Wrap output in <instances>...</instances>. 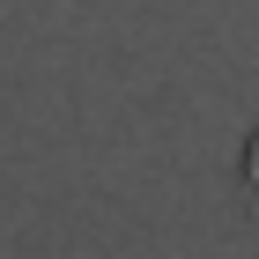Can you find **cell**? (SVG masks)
<instances>
[{
  "label": "cell",
  "mask_w": 259,
  "mask_h": 259,
  "mask_svg": "<svg viewBox=\"0 0 259 259\" xmlns=\"http://www.w3.org/2000/svg\"><path fill=\"white\" fill-rule=\"evenodd\" d=\"M244 200L259 207V134H252V148H244Z\"/></svg>",
  "instance_id": "obj_1"
}]
</instances>
